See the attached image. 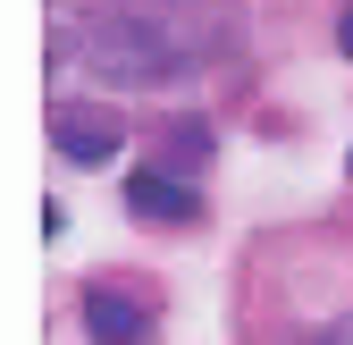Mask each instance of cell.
I'll return each mask as SVG.
<instances>
[{"mask_svg": "<svg viewBox=\"0 0 353 345\" xmlns=\"http://www.w3.org/2000/svg\"><path fill=\"white\" fill-rule=\"evenodd\" d=\"M84 337L93 345H152V312L126 304L118 286H84Z\"/></svg>", "mask_w": 353, "mask_h": 345, "instance_id": "3", "label": "cell"}, {"mask_svg": "<svg viewBox=\"0 0 353 345\" xmlns=\"http://www.w3.org/2000/svg\"><path fill=\"white\" fill-rule=\"evenodd\" d=\"M168 152H176V160H202V152H210V126H202V118H176V126H168Z\"/></svg>", "mask_w": 353, "mask_h": 345, "instance_id": "5", "label": "cell"}, {"mask_svg": "<svg viewBox=\"0 0 353 345\" xmlns=\"http://www.w3.org/2000/svg\"><path fill=\"white\" fill-rule=\"evenodd\" d=\"M210 51V26H194L176 0H101L84 17V59H93L110 84H160L185 76Z\"/></svg>", "mask_w": 353, "mask_h": 345, "instance_id": "1", "label": "cell"}, {"mask_svg": "<svg viewBox=\"0 0 353 345\" xmlns=\"http://www.w3.org/2000/svg\"><path fill=\"white\" fill-rule=\"evenodd\" d=\"M126 210H135V219H160V228H185L202 202H194V186L160 177V168H135V177H126Z\"/></svg>", "mask_w": 353, "mask_h": 345, "instance_id": "4", "label": "cell"}, {"mask_svg": "<svg viewBox=\"0 0 353 345\" xmlns=\"http://www.w3.org/2000/svg\"><path fill=\"white\" fill-rule=\"evenodd\" d=\"M118 135H126V126H118L110 110H59V118H51V144H59V160H84V168L118 160Z\"/></svg>", "mask_w": 353, "mask_h": 345, "instance_id": "2", "label": "cell"}, {"mask_svg": "<svg viewBox=\"0 0 353 345\" xmlns=\"http://www.w3.org/2000/svg\"><path fill=\"white\" fill-rule=\"evenodd\" d=\"M303 345H353V320H345V328H320V337H303Z\"/></svg>", "mask_w": 353, "mask_h": 345, "instance_id": "6", "label": "cell"}, {"mask_svg": "<svg viewBox=\"0 0 353 345\" xmlns=\"http://www.w3.org/2000/svg\"><path fill=\"white\" fill-rule=\"evenodd\" d=\"M336 51H345V59H353V9H345V17H336Z\"/></svg>", "mask_w": 353, "mask_h": 345, "instance_id": "7", "label": "cell"}]
</instances>
